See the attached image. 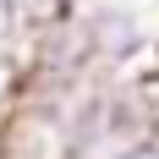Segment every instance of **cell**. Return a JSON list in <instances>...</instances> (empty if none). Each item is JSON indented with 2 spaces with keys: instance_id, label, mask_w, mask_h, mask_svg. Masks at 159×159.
Returning <instances> with one entry per match:
<instances>
[{
  "instance_id": "obj_3",
  "label": "cell",
  "mask_w": 159,
  "mask_h": 159,
  "mask_svg": "<svg viewBox=\"0 0 159 159\" xmlns=\"http://www.w3.org/2000/svg\"><path fill=\"white\" fill-rule=\"evenodd\" d=\"M115 159H159V121H154V126L143 132V137H132V143L121 148Z\"/></svg>"
},
{
  "instance_id": "obj_2",
  "label": "cell",
  "mask_w": 159,
  "mask_h": 159,
  "mask_svg": "<svg viewBox=\"0 0 159 159\" xmlns=\"http://www.w3.org/2000/svg\"><path fill=\"white\" fill-rule=\"evenodd\" d=\"M16 49H22V28H16V6H11V0H0V82H6V71L16 66Z\"/></svg>"
},
{
  "instance_id": "obj_1",
  "label": "cell",
  "mask_w": 159,
  "mask_h": 159,
  "mask_svg": "<svg viewBox=\"0 0 159 159\" xmlns=\"http://www.w3.org/2000/svg\"><path fill=\"white\" fill-rule=\"evenodd\" d=\"M82 39H88V55H93L99 71H137V55L148 49L143 16L121 6V0H93V6H77Z\"/></svg>"
}]
</instances>
